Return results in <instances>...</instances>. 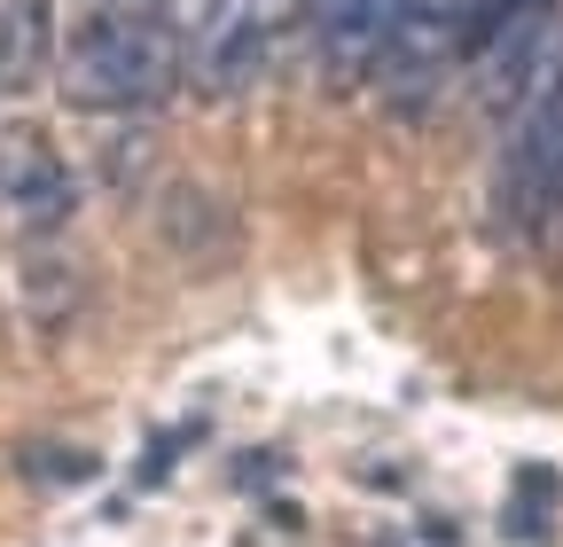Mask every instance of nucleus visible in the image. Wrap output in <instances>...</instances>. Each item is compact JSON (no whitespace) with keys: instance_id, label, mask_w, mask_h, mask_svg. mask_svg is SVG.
Wrapping results in <instances>:
<instances>
[{"instance_id":"f257e3e1","label":"nucleus","mask_w":563,"mask_h":547,"mask_svg":"<svg viewBox=\"0 0 563 547\" xmlns=\"http://www.w3.org/2000/svg\"><path fill=\"white\" fill-rule=\"evenodd\" d=\"M180 87V40L150 9H102L70 32L63 94L79 110H157Z\"/></svg>"},{"instance_id":"f03ea898","label":"nucleus","mask_w":563,"mask_h":547,"mask_svg":"<svg viewBox=\"0 0 563 547\" xmlns=\"http://www.w3.org/2000/svg\"><path fill=\"white\" fill-rule=\"evenodd\" d=\"M493 203H501V227L517 243L555 250V235H563V71L509 118V149H501Z\"/></svg>"},{"instance_id":"7ed1b4c3","label":"nucleus","mask_w":563,"mask_h":547,"mask_svg":"<svg viewBox=\"0 0 563 547\" xmlns=\"http://www.w3.org/2000/svg\"><path fill=\"white\" fill-rule=\"evenodd\" d=\"M462 47H470V24H462L454 9H439V0H407L368 79H376V94H384L399 118H422V110L439 102V87H446V71H454Z\"/></svg>"},{"instance_id":"20e7f679","label":"nucleus","mask_w":563,"mask_h":547,"mask_svg":"<svg viewBox=\"0 0 563 547\" xmlns=\"http://www.w3.org/2000/svg\"><path fill=\"white\" fill-rule=\"evenodd\" d=\"M274 24H282V0H211L196 24V47H188L203 94H243L266 71Z\"/></svg>"},{"instance_id":"39448f33","label":"nucleus","mask_w":563,"mask_h":547,"mask_svg":"<svg viewBox=\"0 0 563 547\" xmlns=\"http://www.w3.org/2000/svg\"><path fill=\"white\" fill-rule=\"evenodd\" d=\"M407 0H306V24H313V55H321V71L336 87L352 79H368L376 71V55L391 40Z\"/></svg>"},{"instance_id":"423d86ee","label":"nucleus","mask_w":563,"mask_h":547,"mask_svg":"<svg viewBox=\"0 0 563 547\" xmlns=\"http://www.w3.org/2000/svg\"><path fill=\"white\" fill-rule=\"evenodd\" d=\"M0 196H9L16 227H32V235L70 220V172L47 142H9V157H0Z\"/></svg>"},{"instance_id":"0eeeda50","label":"nucleus","mask_w":563,"mask_h":547,"mask_svg":"<svg viewBox=\"0 0 563 547\" xmlns=\"http://www.w3.org/2000/svg\"><path fill=\"white\" fill-rule=\"evenodd\" d=\"M47 47H55V0H9L0 9V94L47 79Z\"/></svg>"},{"instance_id":"6e6552de","label":"nucleus","mask_w":563,"mask_h":547,"mask_svg":"<svg viewBox=\"0 0 563 547\" xmlns=\"http://www.w3.org/2000/svg\"><path fill=\"white\" fill-rule=\"evenodd\" d=\"M548 509H555V469H517L509 532H517V539H540V532H548Z\"/></svg>"}]
</instances>
